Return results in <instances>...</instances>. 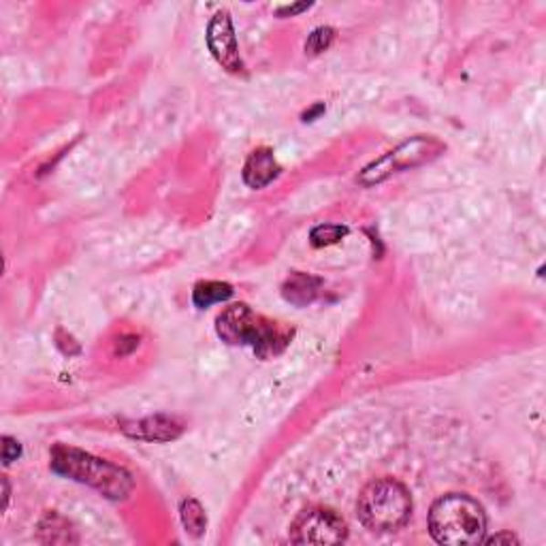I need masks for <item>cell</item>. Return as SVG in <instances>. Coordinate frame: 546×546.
Wrapping results in <instances>:
<instances>
[{
  "label": "cell",
  "instance_id": "cell-17",
  "mask_svg": "<svg viewBox=\"0 0 546 546\" xmlns=\"http://www.w3.org/2000/svg\"><path fill=\"white\" fill-rule=\"evenodd\" d=\"M519 538L512 536V533H498V536L488 538L487 544H517Z\"/></svg>",
  "mask_w": 546,
  "mask_h": 546
},
{
  "label": "cell",
  "instance_id": "cell-16",
  "mask_svg": "<svg viewBox=\"0 0 546 546\" xmlns=\"http://www.w3.org/2000/svg\"><path fill=\"white\" fill-rule=\"evenodd\" d=\"M312 5L310 3H297V5H289V7H280L278 9V16L280 17H287V16H297L301 14V11H308Z\"/></svg>",
  "mask_w": 546,
  "mask_h": 546
},
{
  "label": "cell",
  "instance_id": "cell-10",
  "mask_svg": "<svg viewBox=\"0 0 546 546\" xmlns=\"http://www.w3.org/2000/svg\"><path fill=\"white\" fill-rule=\"evenodd\" d=\"M129 434L135 437H142V440H148V442H167L182 434V425L175 423V418L154 416V418H145V421L137 423L135 429L129 431Z\"/></svg>",
  "mask_w": 546,
  "mask_h": 546
},
{
  "label": "cell",
  "instance_id": "cell-4",
  "mask_svg": "<svg viewBox=\"0 0 546 546\" xmlns=\"http://www.w3.org/2000/svg\"><path fill=\"white\" fill-rule=\"evenodd\" d=\"M357 512L361 523L372 531L402 530L412 514L408 488L393 478L373 480L359 495Z\"/></svg>",
  "mask_w": 546,
  "mask_h": 546
},
{
  "label": "cell",
  "instance_id": "cell-2",
  "mask_svg": "<svg viewBox=\"0 0 546 546\" xmlns=\"http://www.w3.org/2000/svg\"><path fill=\"white\" fill-rule=\"evenodd\" d=\"M52 469L65 478L97 488L110 499H126L135 487L132 476L124 467L62 444L52 450Z\"/></svg>",
  "mask_w": 546,
  "mask_h": 546
},
{
  "label": "cell",
  "instance_id": "cell-9",
  "mask_svg": "<svg viewBox=\"0 0 546 546\" xmlns=\"http://www.w3.org/2000/svg\"><path fill=\"white\" fill-rule=\"evenodd\" d=\"M320 287H322V282L319 280V278L310 276V273H303V271H295V273H290V276L287 278V282H284L282 295H284V299H287L289 303H293V306L306 308L316 299V297H319Z\"/></svg>",
  "mask_w": 546,
  "mask_h": 546
},
{
  "label": "cell",
  "instance_id": "cell-12",
  "mask_svg": "<svg viewBox=\"0 0 546 546\" xmlns=\"http://www.w3.org/2000/svg\"><path fill=\"white\" fill-rule=\"evenodd\" d=\"M180 517H182V525L190 536L199 538L207 527V517L203 506L196 499H184L180 506Z\"/></svg>",
  "mask_w": 546,
  "mask_h": 546
},
{
  "label": "cell",
  "instance_id": "cell-3",
  "mask_svg": "<svg viewBox=\"0 0 546 546\" xmlns=\"http://www.w3.org/2000/svg\"><path fill=\"white\" fill-rule=\"evenodd\" d=\"M429 531L440 544H478L487 531L485 510L466 493H448L431 506Z\"/></svg>",
  "mask_w": 546,
  "mask_h": 546
},
{
  "label": "cell",
  "instance_id": "cell-13",
  "mask_svg": "<svg viewBox=\"0 0 546 546\" xmlns=\"http://www.w3.org/2000/svg\"><path fill=\"white\" fill-rule=\"evenodd\" d=\"M346 235H348V228L341 225H320L310 233V241H312L314 247H325V246L338 244V241L344 239Z\"/></svg>",
  "mask_w": 546,
  "mask_h": 546
},
{
  "label": "cell",
  "instance_id": "cell-7",
  "mask_svg": "<svg viewBox=\"0 0 546 546\" xmlns=\"http://www.w3.org/2000/svg\"><path fill=\"white\" fill-rule=\"evenodd\" d=\"M207 47L215 62H218L225 71L233 75L244 73V62H241L239 56L237 37H235V28L228 11H218V14L212 17V22H209Z\"/></svg>",
  "mask_w": 546,
  "mask_h": 546
},
{
  "label": "cell",
  "instance_id": "cell-5",
  "mask_svg": "<svg viewBox=\"0 0 546 546\" xmlns=\"http://www.w3.org/2000/svg\"><path fill=\"white\" fill-rule=\"evenodd\" d=\"M444 152V145L434 137H415L410 142L397 145L389 154L373 161L370 167L359 175L361 186H376V184L389 180L391 175L402 173L405 169L421 167V164L434 161Z\"/></svg>",
  "mask_w": 546,
  "mask_h": 546
},
{
  "label": "cell",
  "instance_id": "cell-8",
  "mask_svg": "<svg viewBox=\"0 0 546 546\" xmlns=\"http://www.w3.org/2000/svg\"><path fill=\"white\" fill-rule=\"evenodd\" d=\"M280 164H278L276 156L269 148H258L254 150L250 158L246 161L244 167V182L250 188H265L280 175Z\"/></svg>",
  "mask_w": 546,
  "mask_h": 546
},
{
  "label": "cell",
  "instance_id": "cell-14",
  "mask_svg": "<svg viewBox=\"0 0 546 546\" xmlns=\"http://www.w3.org/2000/svg\"><path fill=\"white\" fill-rule=\"evenodd\" d=\"M333 39H335V30L333 28H329V26L316 28L314 33L310 35V39L306 43V52L312 54V56L322 54L325 49H329V46H331Z\"/></svg>",
  "mask_w": 546,
  "mask_h": 546
},
{
  "label": "cell",
  "instance_id": "cell-15",
  "mask_svg": "<svg viewBox=\"0 0 546 546\" xmlns=\"http://www.w3.org/2000/svg\"><path fill=\"white\" fill-rule=\"evenodd\" d=\"M20 453H22L20 442L14 440V437L5 436L3 437V461L9 466V463H14L17 457H20Z\"/></svg>",
  "mask_w": 546,
  "mask_h": 546
},
{
  "label": "cell",
  "instance_id": "cell-11",
  "mask_svg": "<svg viewBox=\"0 0 546 546\" xmlns=\"http://www.w3.org/2000/svg\"><path fill=\"white\" fill-rule=\"evenodd\" d=\"M233 297V287L226 282H199L193 290V303L199 310H205L214 303L228 301Z\"/></svg>",
  "mask_w": 546,
  "mask_h": 546
},
{
  "label": "cell",
  "instance_id": "cell-1",
  "mask_svg": "<svg viewBox=\"0 0 546 546\" xmlns=\"http://www.w3.org/2000/svg\"><path fill=\"white\" fill-rule=\"evenodd\" d=\"M215 331L231 346H250L260 359L280 354L290 344L293 331L265 316L252 312L246 303H235L215 319Z\"/></svg>",
  "mask_w": 546,
  "mask_h": 546
},
{
  "label": "cell",
  "instance_id": "cell-6",
  "mask_svg": "<svg viewBox=\"0 0 546 546\" xmlns=\"http://www.w3.org/2000/svg\"><path fill=\"white\" fill-rule=\"evenodd\" d=\"M346 536V520L329 508H308L290 527V542L295 544H340Z\"/></svg>",
  "mask_w": 546,
  "mask_h": 546
}]
</instances>
